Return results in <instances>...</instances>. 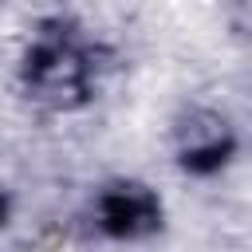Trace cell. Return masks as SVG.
I'll list each match as a JSON object with an SVG mask.
<instances>
[{"mask_svg":"<svg viewBox=\"0 0 252 252\" xmlns=\"http://www.w3.org/2000/svg\"><path fill=\"white\" fill-rule=\"evenodd\" d=\"M102 217H106L110 232H138L142 224L154 220V201L146 193H138V189H126V193H118V197L106 201Z\"/></svg>","mask_w":252,"mask_h":252,"instance_id":"obj_1","label":"cell"}]
</instances>
